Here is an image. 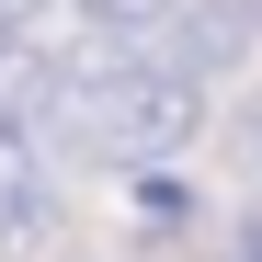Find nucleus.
Returning a JSON list of instances; mask_svg holds the SVG:
<instances>
[{"label":"nucleus","instance_id":"f257e3e1","mask_svg":"<svg viewBox=\"0 0 262 262\" xmlns=\"http://www.w3.org/2000/svg\"><path fill=\"white\" fill-rule=\"evenodd\" d=\"M239 46H251V0H183L171 34H160V69H183L194 92H205V80L239 69Z\"/></svg>","mask_w":262,"mask_h":262},{"label":"nucleus","instance_id":"f03ea898","mask_svg":"<svg viewBox=\"0 0 262 262\" xmlns=\"http://www.w3.org/2000/svg\"><path fill=\"white\" fill-rule=\"evenodd\" d=\"M46 228H57V183H46V160H34V148H0V251L23 262Z\"/></svg>","mask_w":262,"mask_h":262},{"label":"nucleus","instance_id":"7ed1b4c3","mask_svg":"<svg viewBox=\"0 0 262 262\" xmlns=\"http://www.w3.org/2000/svg\"><path fill=\"white\" fill-rule=\"evenodd\" d=\"M171 12H183V0H80L92 46H148V34H171Z\"/></svg>","mask_w":262,"mask_h":262},{"label":"nucleus","instance_id":"20e7f679","mask_svg":"<svg viewBox=\"0 0 262 262\" xmlns=\"http://www.w3.org/2000/svg\"><path fill=\"white\" fill-rule=\"evenodd\" d=\"M137 216H160V228H183L194 205H183V183H160V171H137Z\"/></svg>","mask_w":262,"mask_h":262},{"label":"nucleus","instance_id":"39448f33","mask_svg":"<svg viewBox=\"0 0 262 262\" xmlns=\"http://www.w3.org/2000/svg\"><path fill=\"white\" fill-rule=\"evenodd\" d=\"M228 262H262V205H239V239H228Z\"/></svg>","mask_w":262,"mask_h":262},{"label":"nucleus","instance_id":"423d86ee","mask_svg":"<svg viewBox=\"0 0 262 262\" xmlns=\"http://www.w3.org/2000/svg\"><path fill=\"white\" fill-rule=\"evenodd\" d=\"M239 148H251V160H262V103H251V114H239Z\"/></svg>","mask_w":262,"mask_h":262},{"label":"nucleus","instance_id":"0eeeda50","mask_svg":"<svg viewBox=\"0 0 262 262\" xmlns=\"http://www.w3.org/2000/svg\"><path fill=\"white\" fill-rule=\"evenodd\" d=\"M251 34H262V0H251Z\"/></svg>","mask_w":262,"mask_h":262}]
</instances>
